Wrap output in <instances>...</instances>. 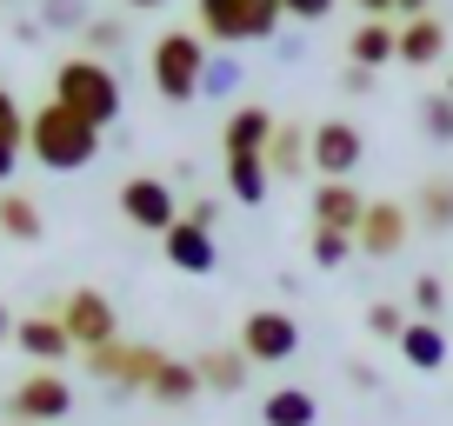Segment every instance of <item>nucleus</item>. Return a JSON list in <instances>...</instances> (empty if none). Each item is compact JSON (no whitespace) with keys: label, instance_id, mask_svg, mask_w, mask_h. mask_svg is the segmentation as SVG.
Listing matches in <instances>:
<instances>
[{"label":"nucleus","instance_id":"nucleus-35","mask_svg":"<svg viewBox=\"0 0 453 426\" xmlns=\"http://www.w3.org/2000/svg\"><path fill=\"white\" fill-rule=\"evenodd\" d=\"M340 94H373V67H354V60H347V73H340Z\"/></svg>","mask_w":453,"mask_h":426},{"label":"nucleus","instance_id":"nucleus-41","mask_svg":"<svg viewBox=\"0 0 453 426\" xmlns=\"http://www.w3.org/2000/svg\"><path fill=\"white\" fill-rule=\"evenodd\" d=\"M120 7H134V14H154V7H167V0H120Z\"/></svg>","mask_w":453,"mask_h":426},{"label":"nucleus","instance_id":"nucleus-26","mask_svg":"<svg viewBox=\"0 0 453 426\" xmlns=\"http://www.w3.org/2000/svg\"><path fill=\"white\" fill-rule=\"evenodd\" d=\"M20 154H27V114L14 107V94L0 100V180H14Z\"/></svg>","mask_w":453,"mask_h":426},{"label":"nucleus","instance_id":"nucleus-3","mask_svg":"<svg viewBox=\"0 0 453 426\" xmlns=\"http://www.w3.org/2000/svg\"><path fill=\"white\" fill-rule=\"evenodd\" d=\"M207 41H200V27H173L154 41V60H147V73H154V94L167 100V107H187V100H200V80H207Z\"/></svg>","mask_w":453,"mask_h":426},{"label":"nucleus","instance_id":"nucleus-14","mask_svg":"<svg viewBox=\"0 0 453 426\" xmlns=\"http://www.w3.org/2000/svg\"><path fill=\"white\" fill-rule=\"evenodd\" d=\"M160 254H167L173 273H194V280H207L213 267H220V247H213V227H194V220H180V227L160 240Z\"/></svg>","mask_w":453,"mask_h":426},{"label":"nucleus","instance_id":"nucleus-9","mask_svg":"<svg viewBox=\"0 0 453 426\" xmlns=\"http://www.w3.org/2000/svg\"><path fill=\"white\" fill-rule=\"evenodd\" d=\"M60 327L73 333L81 354H94V346L120 340V313H113V300L100 293V286H73V293L60 300Z\"/></svg>","mask_w":453,"mask_h":426},{"label":"nucleus","instance_id":"nucleus-39","mask_svg":"<svg viewBox=\"0 0 453 426\" xmlns=\"http://www.w3.org/2000/svg\"><path fill=\"white\" fill-rule=\"evenodd\" d=\"M426 7H434V0H400V20H420Z\"/></svg>","mask_w":453,"mask_h":426},{"label":"nucleus","instance_id":"nucleus-38","mask_svg":"<svg viewBox=\"0 0 453 426\" xmlns=\"http://www.w3.org/2000/svg\"><path fill=\"white\" fill-rule=\"evenodd\" d=\"M347 380H354L360 393H373V386H380V373H373V367H360V360H354V367H347Z\"/></svg>","mask_w":453,"mask_h":426},{"label":"nucleus","instance_id":"nucleus-34","mask_svg":"<svg viewBox=\"0 0 453 426\" xmlns=\"http://www.w3.org/2000/svg\"><path fill=\"white\" fill-rule=\"evenodd\" d=\"M280 7H287V20H300V27H320L340 0H280Z\"/></svg>","mask_w":453,"mask_h":426},{"label":"nucleus","instance_id":"nucleus-25","mask_svg":"<svg viewBox=\"0 0 453 426\" xmlns=\"http://www.w3.org/2000/svg\"><path fill=\"white\" fill-rule=\"evenodd\" d=\"M0 233H7L14 247H34L47 233V213L34 207L27 194H0Z\"/></svg>","mask_w":453,"mask_h":426},{"label":"nucleus","instance_id":"nucleus-13","mask_svg":"<svg viewBox=\"0 0 453 426\" xmlns=\"http://www.w3.org/2000/svg\"><path fill=\"white\" fill-rule=\"evenodd\" d=\"M14 346L34 360V367H60L67 354H81V346H73V333L60 327V313H27V320L14 327Z\"/></svg>","mask_w":453,"mask_h":426},{"label":"nucleus","instance_id":"nucleus-42","mask_svg":"<svg viewBox=\"0 0 453 426\" xmlns=\"http://www.w3.org/2000/svg\"><path fill=\"white\" fill-rule=\"evenodd\" d=\"M447 94H453V73H447Z\"/></svg>","mask_w":453,"mask_h":426},{"label":"nucleus","instance_id":"nucleus-23","mask_svg":"<svg viewBox=\"0 0 453 426\" xmlns=\"http://www.w3.org/2000/svg\"><path fill=\"white\" fill-rule=\"evenodd\" d=\"M194 367H200V380H207L213 393H241V386H247V373H254V360H247L241 346H207V354H200Z\"/></svg>","mask_w":453,"mask_h":426},{"label":"nucleus","instance_id":"nucleus-4","mask_svg":"<svg viewBox=\"0 0 453 426\" xmlns=\"http://www.w3.org/2000/svg\"><path fill=\"white\" fill-rule=\"evenodd\" d=\"M194 20H200V41L247 47V41H280L287 7L280 0H194Z\"/></svg>","mask_w":453,"mask_h":426},{"label":"nucleus","instance_id":"nucleus-40","mask_svg":"<svg viewBox=\"0 0 453 426\" xmlns=\"http://www.w3.org/2000/svg\"><path fill=\"white\" fill-rule=\"evenodd\" d=\"M14 327H20V320L7 313V300H0V340H14Z\"/></svg>","mask_w":453,"mask_h":426},{"label":"nucleus","instance_id":"nucleus-17","mask_svg":"<svg viewBox=\"0 0 453 426\" xmlns=\"http://www.w3.org/2000/svg\"><path fill=\"white\" fill-rule=\"evenodd\" d=\"M347 60L380 73L387 60H400V27H394V20H360V27L347 34Z\"/></svg>","mask_w":453,"mask_h":426},{"label":"nucleus","instance_id":"nucleus-6","mask_svg":"<svg viewBox=\"0 0 453 426\" xmlns=\"http://www.w3.org/2000/svg\"><path fill=\"white\" fill-rule=\"evenodd\" d=\"M180 194H173V180H160V173H134V180H120V220H127L134 233H160L167 240L173 227H180Z\"/></svg>","mask_w":453,"mask_h":426},{"label":"nucleus","instance_id":"nucleus-37","mask_svg":"<svg viewBox=\"0 0 453 426\" xmlns=\"http://www.w3.org/2000/svg\"><path fill=\"white\" fill-rule=\"evenodd\" d=\"M360 7V20H394L400 14V0H354Z\"/></svg>","mask_w":453,"mask_h":426},{"label":"nucleus","instance_id":"nucleus-12","mask_svg":"<svg viewBox=\"0 0 453 426\" xmlns=\"http://www.w3.org/2000/svg\"><path fill=\"white\" fill-rule=\"evenodd\" d=\"M373 200L360 194L354 180H320L313 186V227H334V233H360Z\"/></svg>","mask_w":453,"mask_h":426},{"label":"nucleus","instance_id":"nucleus-18","mask_svg":"<svg viewBox=\"0 0 453 426\" xmlns=\"http://www.w3.org/2000/svg\"><path fill=\"white\" fill-rule=\"evenodd\" d=\"M447 54V20L420 14V20H400V67H434Z\"/></svg>","mask_w":453,"mask_h":426},{"label":"nucleus","instance_id":"nucleus-29","mask_svg":"<svg viewBox=\"0 0 453 426\" xmlns=\"http://www.w3.org/2000/svg\"><path fill=\"white\" fill-rule=\"evenodd\" d=\"M87 0H41V27L47 34H87Z\"/></svg>","mask_w":453,"mask_h":426},{"label":"nucleus","instance_id":"nucleus-20","mask_svg":"<svg viewBox=\"0 0 453 426\" xmlns=\"http://www.w3.org/2000/svg\"><path fill=\"white\" fill-rule=\"evenodd\" d=\"M400 360H407L413 373H440L447 367V327H440V320H413V327L400 333Z\"/></svg>","mask_w":453,"mask_h":426},{"label":"nucleus","instance_id":"nucleus-32","mask_svg":"<svg viewBox=\"0 0 453 426\" xmlns=\"http://www.w3.org/2000/svg\"><path fill=\"white\" fill-rule=\"evenodd\" d=\"M81 41H87V54H113V47H127V20H87V34H81Z\"/></svg>","mask_w":453,"mask_h":426},{"label":"nucleus","instance_id":"nucleus-31","mask_svg":"<svg viewBox=\"0 0 453 426\" xmlns=\"http://www.w3.org/2000/svg\"><path fill=\"white\" fill-rule=\"evenodd\" d=\"M347 254H360L354 233H334V227H313V267H340Z\"/></svg>","mask_w":453,"mask_h":426},{"label":"nucleus","instance_id":"nucleus-19","mask_svg":"<svg viewBox=\"0 0 453 426\" xmlns=\"http://www.w3.org/2000/svg\"><path fill=\"white\" fill-rule=\"evenodd\" d=\"M226 194L241 200V207H260L273 194V167L267 154H226Z\"/></svg>","mask_w":453,"mask_h":426},{"label":"nucleus","instance_id":"nucleus-30","mask_svg":"<svg viewBox=\"0 0 453 426\" xmlns=\"http://www.w3.org/2000/svg\"><path fill=\"white\" fill-rule=\"evenodd\" d=\"M407 327H413L407 307H394V300H373V307H367V333H373V340H394L400 346V333H407Z\"/></svg>","mask_w":453,"mask_h":426},{"label":"nucleus","instance_id":"nucleus-16","mask_svg":"<svg viewBox=\"0 0 453 426\" xmlns=\"http://www.w3.org/2000/svg\"><path fill=\"white\" fill-rule=\"evenodd\" d=\"M200 386H207V380H200L194 360H173V354H167V360L154 367V380H147V399H154V407H194Z\"/></svg>","mask_w":453,"mask_h":426},{"label":"nucleus","instance_id":"nucleus-10","mask_svg":"<svg viewBox=\"0 0 453 426\" xmlns=\"http://www.w3.org/2000/svg\"><path fill=\"white\" fill-rule=\"evenodd\" d=\"M360 160H367V133H360L354 120H320V127H313V173L347 180Z\"/></svg>","mask_w":453,"mask_h":426},{"label":"nucleus","instance_id":"nucleus-8","mask_svg":"<svg viewBox=\"0 0 453 426\" xmlns=\"http://www.w3.org/2000/svg\"><path fill=\"white\" fill-rule=\"evenodd\" d=\"M234 346H241L254 367H280V360L300 354V320L287 307H254L241 320V340H234Z\"/></svg>","mask_w":453,"mask_h":426},{"label":"nucleus","instance_id":"nucleus-7","mask_svg":"<svg viewBox=\"0 0 453 426\" xmlns=\"http://www.w3.org/2000/svg\"><path fill=\"white\" fill-rule=\"evenodd\" d=\"M73 413V386L60 367H34L27 380L7 393V426H54Z\"/></svg>","mask_w":453,"mask_h":426},{"label":"nucleus","instance_id":"nucleus-1","mask_svg":"<svg viewBox=\"0 0 453 426\" xmlns=\"http://www.w3.org/2000/svg\"><path fill=\"white\" fill-rule=\"evenodd\" d=\"M27 154L41 160L47 173H81L87 160L100 154V127L81 120L73 107H60V100H47V107L27 114Z\"/></svg>","mask_w":453,"mask_h":426},{"label":"nucleus","instance_id":"nucleus-2","mask_svg":"<svg viewBox=\"0 0 453 426\" xmlns=\"http://www.w3.org/2000/svg\"><path fill=\"white\" fill-rule=\"evenodd\" d=\"M54 100L60 107H73L81 120H94L100 133L120 120V73L107 67V60H94V54H73V60H60L54 67Z\"/></svg>","mask_w":453,"mask_h":426},{"label":"nucleus","instance_id":"nucleus-33","mask_svg":"<svg viewBox=\"0 0 453 426\" xmlns=\"http://www.w3.org/2000/svg\"><path fill=\"white\" fill-rule=\"evenodd\" d=\"M440 307H447V280H440V273H420V280H413V313H420V320H440Z\"/></svg>","mask_w":453,"mask_h":426},{"label":"nucleus","instance_id":"nucleus-11","mask_svg":"<svg viewBox=\"0 0 453 426\" xmlns=\"http://www.w3.org/2000/svg\"><path fill=\"white\" fill-rule=\"evenodd\" d=\"M407 233H413V207H400V200H373L354 240H360L367 260H394L400 247H407Z\"/></svg>","mask_w":453,"mask_h":426},{"label":"nucleus","instance_id":"nucleus-24","mask_svg":"<svg viewBox=\"0 0 453 426\" xmlns=\"http://www.w3.org/2000/svg\"><path fill=\"white\" fill-rule=\"evenodd\" d=\"M413 220H420V233H453V173H434V180H420Z\"/></svg>","mask_w":453,"mask_h":426},{"label":"nucleus","instance_id":"nucleus-27","mask_svg":"<svg viewBox=\"0 0 453 426\" xmlns=\"http://www.w3.org/2000/svg\"><path fill=\"white\" fill-rule=\"evenodd\" d=\"M420 133L434 147H453V94H426L420 100Z\"/></svg>","mask_w":453,"mask_h":426},{"label":"nucleus","instance_id":"nucleus-5","mask_svg":"<svg viewBox=\"0 0 453 426\" xmlns=\"http://www.w3.org/2000/svg\"><path fill=\"white\" fill-rule=\"evenodd\" d=\"M160 360H167L160 346L127 340V333H120V340H107V346H94V354H87V373H94V380H107L113 399H134V393H147V380H154Z\"/></svg>","mask_w":453,"mask_h":426},{"label":"nucleus","instance_id":"nucleus-36","mask_svg":"<svg viewBox=\"0 0 453 426\" xmlns=\"http://www.w3.org/2000/svg\"><path fill=\"white\" fill-rule=\"evenodd\" d=\"M180 220H194V227H213V220H220V207H213V200H187Z\"/></svg>","mask_w":453,"mask_h":426},{"label":"nucleus","instance_id":"nucleus-21","mask_svg":"<svg viewBox=\"0 0 453 426\" xmlns=\"http://www.w3.org/2000/svg\"><path fill=\"white\" fill-rule=\"evenodd\" d=\"M307 160H313V133L294 127V120H280V133H273V147H267L273 180H300V173H307Z\"/></svg>","mask_w":453,"mask_h":426},{"label":"nucleus","instance_id":"nucleus-28","mask_svg":"<svg viewBox=\"0 0 453 426\" xmlns=\"http://www.w3.org/2000/svg\"><path fill=\"white\" fill-rule=\"evenodd\" d=\"M241 80H247V67L234 54H213L207 60V80H200V94L207 100H226V94H241Z\"/></svg>","mask_w":453,"mask_h":426},{"label":"nucleus","instance_id":"nucleus-22","mask_svg":"<svg viewBox=\"0 0 453 426\" xmlns=\"http://www.w3.org/2000/svg\"><path fill=\"white\" fill-rule=\"evenodd\" d=\"M320 407H313V386H273L260 399V426H313Z\"/></svg>","mask_w":453,"mask_h":426},{"label":"nucleus","instance_id":"nucleus-15","mask_svg":"<svg viewBox=\"0 0 453 426\" xmlns=\"http://www.w3.org/2000/svg\"><path fill=\"white\" fill-rule=\"evenodd\" d=\"M273 133H280V120L267 107H234L226 127H220V154H267Z\"/></svg>","mask_w":453,"mask_h":426},{"label":"nucleus","instance_id":"nucleus-43","mask_svg":"<svg viewBox=\"0 0 453 426\" xmlns=\"http://www.w3.org/2000/svg\"><path fill=\"white\" fill-rule=\"evenodd\" d=\"M0 100H7V87H0Z\"/></svg>","mask_w":453,"mask_h":426}]
</instances>
